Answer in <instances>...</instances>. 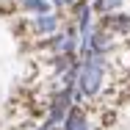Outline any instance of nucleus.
Listing matches in <instances>:
<instances>
[{
  "label": "nucleus",
  "mask_w": 130,
  "mask_h": 130,
  "mask_svg": "<svg viewBox=\"0 0 130 130\" xmlns=\"http://www.w3.org/2000/svg\"><path fill=\"white\" fill-rule=\"evenodd\" d=\"M105 78V55H86L78 69V86H75V103L86 97H97Z\"/></svg>",
  "instance_id": "nucleus-1"
},
{
  "label": "nucleus",
  "mask_w": 130,
  "mask_h": 130,
  "mask_svg": "<svg viewBox=\"0 0 130 130\" xmlns=\"http://www.w3.org/2000/svg\"><path fill=\"white\" fill-rule=\"evenodd\" d=\"M61 130H91V125H89L86 113L80 111L78 105H72V111L67 113V119H64V127H61Z\"/></svg>",
  "instance_id": "nucleus-2"
},
{
  "label": "nucleus",
  "mask_w": 130,
  "mask_h": 130,
  "mask_svg": "<svg viewBox=\"0 0 130 130\" xmlns=\"http://www.w3.org/2000/svg\"><path fill=\"white\" fill-rule=\"evenodd\" d=\"M105 30H130V14H108Z\"/></svg>",
  "instance_id": "nucleus-3"
},
{
  "label": "nucleus",
  "mask_w": 130,
  "mask_h": 130,
  "mask_svg": "<svg viewBox=\"0 0 130 130\" xmlns=\"http://www.w3.org/2000/svg\"><path fill=\"white\" fill-rule=\"evenodd\" d=\"M53 47H55V53H67V55H72V53H75V36H72V33H67V36H55Z\"/></svg>",
  "instance_id": "nucleus-4"
},
{
  "label": "nucleus",
  "mask_w": 130,
  "mask_h": 130,
  "mask_svg": "<svg viewBox=\"0 0 130 130\" xmlns=\"http://www.w3.org/2000/svg\"><path fill=\"white\" fill-rule=\"evenodd\" d=\"M36 28L44 30V33H53V30L58 28V20H55L53 14H39V17H36Z\"/></svg>",
  "instance_id": "nucleus-5"
},
{
  "label": "nucleus",
  "mask_w": 130,
  "mask_h": 130,
  "mask_svg": "<svg viewBox=\"0 0 130 130\" xmlns=\"http://www.w3.org/2000/svg\"><path fill=\"white\" fill-rule=\"evenodd\" d=\"M22 8H25V11H33V14L39 17V14H47V11H50V3H47V0H22Z\"/></svg>",
  "instance_id": "nucleus-6"
},
{
  "label": "nucleus",
  "mask_w": 130,
  "mask_h": 130,
  "mask_svg": "<svg viewBox=\"0 0 130 130\" xmlns=\"http://www.w3.org/2000/svg\"><path fill=\"white\" fill-rule=\"evenodd\" d=\"M55 6H72V3H80V0H53Z\"/></svg>",
  "instance_id": "nucleus-7"
}]
</instances>
